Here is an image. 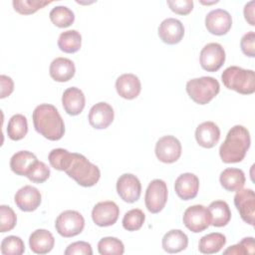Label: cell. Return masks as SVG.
<instances>
[{"instance_id":"obj_1","label":"cell","mask_w":255,"mask_h":255,"mask_svg":"<svg viewBox=\"0 0 255 255\" xmlns=\"http://www.w3.org/2000/svg\"><path fill=\"white\" fill-rule=\"evenodd\" d=\"M36 131L49 140H59L65 133V124L58 110L50 104L37 106L32 115Z\"/></svg>"},{"instance_id":"obj_2","label":"cell","mask_w":255,"mask_h":255,"mask_svg":"<svg viewBox=\"0 0 255 255\" xmlns=\"http://www.w3.org/2000/svg\"><path fill=\"white\" fill-rule=\"evenodd\" d=\"M251 138L249 130L240 125L232 127L225 140L219 147V155L224 163H236L244 159L250 147Z\"/></svg>"},{"instance_id":"obj_3","label":"cell","mask_w":255,"mask_h":255,"mask_svg":"<svg viewBox=\"0 0 255 255\" xmlns=\"http://www.w3.org/2000/svg\"><path fill=\"white\" fill-rule=\"evenodd\" d=\"M65 172L79 185L84 187L94 186L101 177L100 168L92 163L85 155L77 152H72Z\"/></svg>"},{"instance_id":"obj_4","label":"cell","mask_w":255,"mask_h":255,"mask_svg":"<svg viewBox=\"0 0 255 255\" xmlns=\"http://www.w3.org/2000/svg\"><path fill=\"white\" fill-rule=\"evenodd\" d=\"M221 80L227 89L239 94L251 95L255 92V75L253 70L230 66L222 72Z\"/></svg>"},{"instance_id":"obj_5","label":"cell","mask_w":255,"mask_h":255,"mask_svg":"<svg viewBox=\"0 0 255 255\" xmlns=\"http://www.w3.org/2000/svg\"><path fill=\"white\" fill-rule=\"evenodd\" d=\"M220 91L219 82L213 77H200L186 83V92L189 98L198 105H206L213 100Z\"/></svg>"},{"instance_id":"obj_6","label":"cell","mask_w":255,"mask_h":255,"mask_svg":"<svg viewBox=\"0 0 255 255\" xmlns=\"http://www.w3.org/2000/svg\"><path fill=\"white\" fill-rule=\"evenodd\" d=\"M85 227L83 215L76 210H65L59 214L55 222L57 232L66 238L79 235Z\"/></svg>"},{"instance_id":"obj_7","label":"cell","mask_w":255,"mask_h":255,"mask_svg":"<svg viewBox=\"0 0 255 255\" xmlns=\"http://www.w3.org/2000/svg\"><path fill=\"white\" fill-rule=\"evenodd\" d=\"M168 196L167 185L162 179H153L149 182L144 195V203L150 213L160 212L166 204Z\"/></svg>"},{"instance_id":"obj_8","label":"cell","mask_w":255,"mask_h":255,"mask_svg":"<svg viewBox=\"0 0 255 255\" xmlns=\"http://www.w3.org/2000/svg\"><path fill=\"white\" fill-rule=\"evenodd\" d=\"M183 224L193 233L204 231L211 224V217L207 207L201 204L189 206L183 213Z\"/></svg>"},{"instance_id":"obj_9","label":"cell","mask_w":255,"mask_h":255,"mask_svg":"<svg viewBox=\"0 0 255 255\" xmlns=\"http://www.w3.org/2000/svg\"><path fill=\"white\" fill-rule=\"evenodd\" d=\"M225 51L218 43H208L200 51L199 61L203 70L207 72L218 71L225 62Z\"/></svg>"},{"instance_id":"obj_10","label":"cell","mask_w":255,"mask_h":255,"mask_svg":"<svg viewBox=\"0 0 255 255\" xmlns=\"http://www.w3.org/2000/svg\"><path fill=\"white\" fill-rule=\"evenodd\" d=\"M181 143L173 135H164L155 143V155L164 163H173L181 155Z\"/></svg>"},{"instance_id":"obj_11","label":"cell","mask_w":255,"mask_h":255,"mask_svg":"<svg viewBox=\"0 0 255 255\" xmlns=\"http://www.w3.org/2000/svg\"><path fill=\"white\" fill-rule=\"evenodd\" d=\"M234 205L238 210L242 220L250 225H254L255 219V194L250 188H241L236 191Z\"/></svg>"},{"instance_id":"obj_12","label":"cell","mask_w":255,"mask_h":255,"mask_svg":"<svg viewBox=\"0 0 255 255\" xmlns=\"http://www.w3.org/2000/svg\"><path fill=\"white\" fill-rule=\"evenodd\" d=\"M117 191L125 202L133 203L139 199L141 193L140 181L131 173H124L117 180Z\"/></svg>"},{"instance_id":"obj_13","label":"cell","mask_w":255,"mask_h":255,"mask_svg":"<svg viewBox=\"0 0 255 255\" xmlns=\"http://www.w3.org/2000/svg\"><path fill=\"white\" fill-rule=\"evenodd\" d=\"M120 215V208L114 201H101L92 210V219L100 227L114 225Z\"/></svg>"},{"instance_id":"obj_14","label":"cell","mask_w":255,"mask_h":255,"mask_svg":"<svg viewBox=\"0 0 255 255\" xmlns=\"http://www.w3.org/2000/svg\"><path fill=\"white\" fill-rule=\"evenodd\" d=\"M231 15L224 9L212 10L205 17V27L207 31L212 35H225L231 29Z\"/></svg>"},{"instance_id":"obj_15","label":"cell","mask_w":255,"mask_h":255,"mask_svg":"<svg viewBox=\"0 0 255 255\" xmlns=\"http://www.w3.org/2000/svg\"><path fill=\"white\" fill-rule=\"evenodd\" d=\"M14 201L20 210L32 212L40 206L42 196L36 187L32 185H25L15 193Z\"/></svg>"},{"instance_id":"obj_16","label":"cell","mask_w":255,"mask_h":255,"mask_svg":"<svg viewBox=\"0 0 255 255\" xmlns=\"http://www.w3.org/2000/svg\"><path fill=\"white\" fill-rule=\"evenodd\" d=\"M157 33L163 43L175 45L182 40L184 36V27L179 20L175 18H167L159 24Z\"/></svg>"},{"instance_id":"obj_17","label":"cell","mask_w":255,"mask_h":255,"mask_svg":"<svg viewBox=\"0 0 255 255\" xmlns=\"http://www.w3.org/2000/svg\"><path fill=\"white\" fill-rule=\"evenodd\" d=\"M115 113L111 105L105 102H100L94 105L88 116L90 125L97 129L107 128L114 121Z\"/></svg>"},{"instance_id":"obj_18","label":"cell","mask_w":255,"mask_h":255,"mask_svg":"<svg viewBox=\"0 0 255 255\" xmlns=\"http://www.w3.org/2000/svg\"><path fill=\"white\" fill-rule=\"evenodd\" d=\"M177 196L182 200H190L196 197L199 189V179L194 173L185 172L180 174L174 182Z\"/></svg>"},{"instance_id":"obj_19","label":"cell","mask_w":255,"mask_h":255,"mask_svg":"<svg viewBox=\"0 0 255 255\" xmlns=\"http://www.w3.org/2000/svg\"><path fill=\"white\" fill-rule=\"evenodd\" d=\"M62 105L65 112L70 116L80 115L86 105V98L82 90L76 87L68 88L62 96Z\"/></svg>"},{"instance_id":"obj_20","label":"cell","mask_w":255,"mask_h":255,"mask_svg":"<svg viewBox=\"0 0 255 255\" xmlns=\"http://www.w3.org/2000/svg\"><path fill=\"white\" fill-rule=\"evenodd\" d=\"M116 90L120 97L126 100H133L139 95L141 84L135 75L123 74L116 81Z\"/></svg>"},{"instance_id":"obj_21","label":"cell","mask_w":255,"mask_h":255,"mask_svg":"<svg viewBox=\"0 0 255 255\" xmlns=\"http://www.w3.org/2000/svg\"><path fill=\"white\" fill-rule=\"evenodd\" d=\"M219 138L220 129L213 122H204L196 128L195 139L197 143L204 148H211L215 146Z\"/></svg>"},{"instance_id":"obj_22","label":"cell","mask_w":255,"mask_h":255,"mask_svg":"<svg viewBox=\"0 0 255 255\" xmlns=\"http://www.w3.org/2000/svg\"><path fill=\"white\" fill-rule=\"evenodd\" d=\"M49 73L51 78L56 82H68L75 76V64L68 58L58 57L52 61Z\"/></svg>"},{"instance_id":"obj_23","label":"cell","mask_w":255,"mask_h":255,"mask_svg":"<svg viewBox=\"0 0 255 255\" xmlns=\"http://www.w3.org/2000/svg\"><path fill=\"white\" fill-rule=\"evenodd\" d=\"M55 245L53 234L46 229H37L29 237L30 249L36 254H47Z\"/></svg>"},{"instance_id":"obj_24","label":"cell","mask_w":255,"mask_h":255,"mask_svg":"<svg viewBox=\"0 0 255 255\" xmlns=\"http://www.w3.org/2000/svg\"><path fill=\"white\" fill-rule=\"evenodd\" d=\"M162 248L167 253H178L188 245L187 235L180 229H171L162 238Z\"/></svg>"},{"instance_id":"obj_25","label":"cell","mask_w":255,"mask_h":255,"mask_svg":"<svg viewBox=\"0 0 255 255\" xmlns=\"http://www.w3.org/2000/svg\"><path fill=\"white\" fill-rule=\"evenodd\" d=\"M37 160L38 159L34 153L28 150H20L12 155L10 159V167L17 175L27 176Z\"/></svg>"},{"instance_id":"obj_26","label":"cell","mask_w":255,"mask_h":255,"mask_svg":"<svg viewBox=\"0 0 255 255\" xmlns=\"http://www.w3.org/2000/svg\"><path fill=\"white\" fill-rule=\"evenodd\" d=\"M245 174L242 169L235 167L225 168L219 176L221 186L227 191H238L245 184Z\"/></svg>"},{"instance_id":"obj_27","label":"cell","mask_w":255,"mask_h":255,"mask_svg":"<svg viewBox=\"0 0 255 255\" xmlns=\"http://www.w3.org/2000/svg\"><path fill=\"white\" fill-rule=\"evenodd\" d=\"M208 210L211 217V225L215 227H223L229 223L231 219V211L226 201H212L208 206Z\"/></svg>"},{"instance_id":"obj_28","label":"cell","mask_w":255,"mask_h":255,"mask_svg":"<svg viewBox=\"0 0 255 255\" xmlns=\"http://www.w3.org/2000/svg\"><path fill=\"white\" fill-rule=\"evenodd\" d=\"M226 243V237L222 233L212 232L202 236L198 243V249L203 254L219 252Z\"/></svg>"},{"instance_id":"obj_29","label":"cell","mask_w":255,"mask_h":255,"mask_svg":"<svg viewBox=\"0 0 255 255\" xmlns=\"http://www.w3.org/2000/svg\"><path fill=\"white\" fill-rule=\"evenodd\" d=\"M82 46V36L77 30H68L60 34L58 47L67 54H73L80 50Z\"/></svg>"},{"instance_id":"obj_30","label":"cell","mask_w":255,"mask_h":255,"mask_svg":"<svg viewBox=\"0 0 255 255\" xmlns=\"http://www.w3.org/2000/svg\"><path fill=\"white\" fill-rule=\"evenodd\" d=\"M28 132V123L24 115L16 114L12 116L7 125V135L12 140H20Z\"/></svg>"},{"instance_id":"obj_31","label":"cell","mask_w":255,"mask_h":255,"mask_svg":"<svg viewBox=\"0 0 255 255\" xmlns=\"http://www.w3.org/2000/svg\"><path fill=\"white\" fill-rule=\"evenodd\" d=\"M51 22L59 28H67L75 21L74 12L66 6H56L49 14Z\"/></svg>"},{"instance_id":"obj_32","label":"cell","mask_w":255,"mask_h":255,"mask_svg":"<svg viewBox=\"0 0 255 255\" xmlns=\"http://www.w3.org/2000/svg\"><path fill=\"white\" fill-rule=\"evenodd\" d=\"M98 251L102 255H122L125 252V246L120 239L109 236L99 241Z\"/></svg>"},{"instance_id":"obj_33","label":"cell","mask_w":255,"mask_h":255,"mask_svg":"<svg viewBox=\"0 0 255 255\" xmlns=\"http://www.w3.org/2000/svg\"><path fill=\"white\" fill-rule=\"evenodd\" d=\"M145 220V215L142 210L133 208L128 210L123 218V227L128 231H136L141 228Z\"/></svg>"},{"instance_id":"obj_34","label":"cell","mask_w":255,"mask_h":255,"mask_svg":"<svg viewBox=\"0 0 255 255\" xmlns=\"http://www.w3.org/2000/svg\"><path fill=\"white\" fill-rule=\"evenodd\" d=\"M50 3V1L42 0H13L12 2L14 10L22 15L34 14L35 12L44 8Z\"/></svg>"},{"instance_id":"obj_35","label":"cell","mask_w":255,"mask_h":255,"mask_svg":"<svg viewBox=\"0 0 255 255\" xmlns=\"http://www.w3.org/2000/svg\"><path fill=\"white\" fill-rule=\"evenodd\" d=\"M72 156V152L68 151L64 148H54L50 151L48 155V160L52 167H54L57 170L65 171L70 159Z\"/></svg>"},{"instance_id":"obj_36","label":"cell","mask_w":255,"mask_h":255,"mask_svg":"<svg viewBox=\"0 0 255 255\" xmlns=\"http://www.w3.org/2000/svg\"><path fill=\"white\" fill-rule=\"evenodd\" d=\"M0 249L3 255H21L25 252V245L19 236L10 235L2 240Z\"/></svg>"},{"instance_id":"obj_37","label":"cell","mask_w":255,"mask_h":255,"mask_svg":"<svg viewBox=\"0 0 255 255\" xmlns=\"http://www.w3.org/2000/svg\"><path fill=\"white\" fill-rule=\"evenodd\" d=\"M50 173L51 171L48 165L43 161L37 160L32 166V168L30 169V171L28 172L27 177L32 182L43 183L50 177Z\"/></svg>"},{"instance_id":"obj_38","label":"cell","mask_w":255,"mask_h":255,"mask_svg":"<svg viewBox=\"0 0 255 255\" xmlns=\"http://www.w3.org/2000/svg\"><path fill=\"white\" fill-rule=\"evenodd\" d=\"M17 223V216L14 210L8 205L0 206V231L2 233L12 230Z\"/></svg>"},{"instance_id":"obj_39","label":"cell","mask_w":255,"mask_h":255,"mask_svg":"<svg viewBox=\"0 0 255 255\" xmlns=\"http://www.w3.org/2000/svg\"><path fill=\"white\" fill-rule=\"evenodd\" d=\"M255 245L253 237H245L239 243L228 247L223 251L224 254H235V255H245L254 254Z\"/></svg>"},{"instance_id":"obj_40","label":"cell","mask_w":255,"mask_h":255,"mask_svg":"<svg viewBox=\"0 0 255 255\" xmlns=\"http://www.w3.org/2000/svg\"><path fill=\"white\" fill-rule=\"evenodd\" d=\"M170 10L178 15H187L193 9L192 0H167Z\"/></svg>"},{"instance_id":"obj_41","label":"cell","mask_w":255,"mask_h":255,"mask_svg":"<svg viewBox=\"0 0 255 255\" xmlns=\"http://www.w3.org/2000/svg\"><path fill=\"white\" fill-rule=\"evenodd\" d=\"M65 255H92L93 250L90 243L86 241H77L70 244L64 252Z\"/></svg>"},{"instance_id":"obj_42","label":"cell","mask_w":255,"mask_h":255,"mask_svg":"<svg viewBox=\"0 0 255 255\" xmlns=\"http://www.w3.org/2000/svg\"><path fill=\"white\" fill-rule=\"evenodd\" d=\"M240 47L244 55L250 58L255 57V33L253 31L247 32L242 36Z\"/></svg>"},{"instance_id":"obj_43","label":"cell","mask_w":255,"mask_h":255,"mask_svg":"<svg viewBox=\"0 0 255 255\" xmlns=\"http://www.w3.org/2000/svg\"><path fill=\"white\" fill-rule=\"evenodd\" d=\"M0 84H1L0 98L4 99V98L10 96L14 90L13 80L6 75H1L0 76Z\"/></svg>"},{"instance_id":"obj_44","label":"cell","mask_w":255,"mask_h":255,"mask_svg":"<svg viewBox=\"0 0 255 255\" xmlns=\"http://www.w3.org/2000/svg\"><path fill=\"white\" fill-rule=\"evenodd\" d=\"M254 5H255V1H250L248 2L245 6H244V17L245 20L248 22V24H250L251 26L255 25V20H254Z\"/></svg>"}]
</instances>
